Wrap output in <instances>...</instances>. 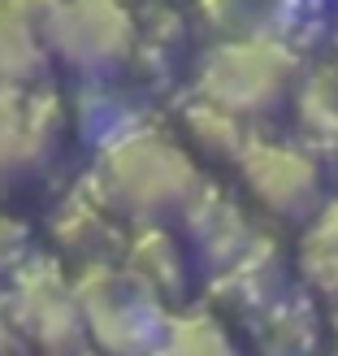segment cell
<instances>
[{
  "label": "cell",
  "instance_id": "1",
  "mask_svg": "<svg viewBox=\"0 0 338 356\" xmlns=\"http://www.w3.org/2000/svg\"><path fill=\"white\" fill-rule=\"evenodd\" d=\"M291 74H295V61L287 48H278L269 40H243L212 52V61L204 65V92L212 104H221L239 118L264 113L282 100Z\"/></svg>",
  "mask_w": 338,
  "mask_h": 356
},
{
  "label": "cell",
  "instance_id": "2",
  "mask_svg": "<svg viewBox=\"0 0 338 356\" xmlns=\"http://www.w3.org/2000/svg\"><path fill=\"white\" fill-rule=\"evenodd\" d=\"M113 191L135 209H161L178 204L195 187V174L187 156L165 139H130L109 156Z\"/></svg>",
  "mask_w": 338,
  "mask_h": 356
},
{
  "label": "cell",
  "instance_id": "3",
  "mask_svg": "<svg viewBox=\"0 0 338 356\" xmlns=\"http://www.w3.org/2000/svg\"><path fill=\"white\" fill-rule=\"evenodd\" d=\"M243 174L247 187L260 195V204H269L282 218L312 213L316 191H321V174H316L312 156L278 144H256L252 152H243Z\"/></svg>",
  "mask_w": 338,
  "mask_h": 356
},
{
  "label": "cell",
  "instance_id": "4",
  "mask_svg": "<svg viewBox=\"0 0 338 356\" xmlns=\"http://www.w3.org/2000/svg\"><path fill=\"white\" fill-rule=\"evenodd\" d=\"M57 40L74 61L96 65V61H113L126 52L130 26L109 0H78V5L57 13Z\"/></svg>",
  "mask_w": 338,
  "mask_h": 356
},
{
  "label": "cell",
  "instance_id": "5",
  "mask_svg": "<svg viewBox=\"0 0 338 356\" xmlns=\"http://www.w3.org/2000/svg\"><path fill=\"white\" fill-rule=\"evenodd\" d=\"M304 274L326 300L338 305V204H330L321 218L308 226L304 239Z\"/></svg>",
  "mask_w": 338,
  "mask_h": 356
},
{
  "label": "cell",
  "instance_id": "6",
  "mask_svg": "<svg viewBox=\"0 0 338 356\" xmlns=\"http://www.w3.org/2000/svg\"><path fill=\"white\" fill-rule=\"evenodd\" d=\"M44 61V48L35 44L26 9H0V79H31Z\"/></svg>",
  "mask_w": 338,
  "mask_h": 356
},
{
  "label": "cell",
  "instance_id": "7",
  "mask_svg": "<svg viewBox=\"0 0 338 356\" xmlns=\"http://www.w3.org/2000/svg\"><path fill=\"white\" fill-rule=\"evenodd\" d=\"M26 152H31V139L22 135V127L9 122V118H0V170H13Z\"/></svg>",
  "mask_w": 338,
  "mask_h": 356
},
{
  "label": "cell",
  "instance_id": "8",
  "mask_svg": "<svg viewBox=\"0 0 338 356\" xmlns=\"http://www.w3.org/2000/svg\"><path fill=\"white\" fill-rule=\"evenodd\" d=\"M187 326H191V334H183L178 330V348H226V339H221V330L208 322V317H187Z\"/></svg>",
  "mask_w": 338,
  "mask_h": 356
}]
</instances>
